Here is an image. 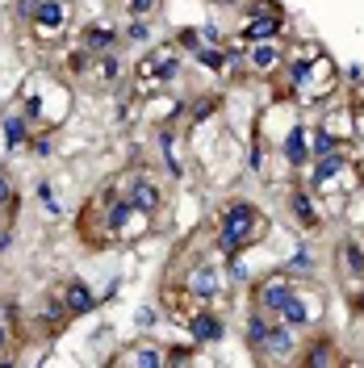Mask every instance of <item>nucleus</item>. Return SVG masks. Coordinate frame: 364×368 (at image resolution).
<instances>
[{"mask_svg": "<svg viewBox=\"0 0 364 368\" xmlns=\"http://www.w3.org/2000/svg\"><path fill=\"white\" fill-rule=\"evenodd\" d=\"M109 46H113V30H105V25H92L84 34V50H92V54H105Z\"/></svg>", "mask_w": 364, "mask_h": 368, "instance_id": "obj_10", "label": "nucleus"}, {"mask_svg": "<svg viewBox=\"0 0 364 368\" xmlns=\"http://www.w3.org/2000/svg\"><path fill=\"white\" fill-rule=\"evenodd\" d=\"M118 76H122V67H118V59H113V54H105V59H101V80H105V84H113Z\"/></svg>", "mask_w": 364, "mask_h": 368, "instance_id": "obj_17", "label": "nucleus"}, {"mask_svg": "<svg viewBox=\"0 0 364 368\" xmlns=\"http://www.w3.org/2000/svg\"><path fill=\"white\" fill-rule=\"evenodd\" d=\"M264 335H268V318H264V314H256V318L247 322V343H256V347H260V339H264Z\"/></svg>", "mask_w": 364, "mask_h": 368, "instance_id": "obj_16", "label": "nucleus"}, {"mask_svg": "<svg viewBox=\"0 0 364 368\" xmlns=\"http://www.w3.org/2000/svg\"><path fill=\"white\" fill-rule=\"evenodd\" d=\"M251 63H256V67H273V63H276V50H273V46H260V50L251 54Z\"/></svg>", "mask_w": 364, "mask_h": 368, "instance_id": "obj_18", "label": "nucleus"}, {"mask_svg": "<svg viewBox=\"0 0 364 368\" xmlns=\"http://www.w3.org/2000/svg\"><path fill=\"white\" fill-rule=\"evenodd\" d=\"M293 214H297L306 226H314V222H319V218H314V209H310V197H306V192H293Z\"/></svg>", "mask_w": 364, "mask_h": 368, "instance_id": "obj_12", "label": "nucleus"}, {"mask_svg": "<svg viewBox=\"0 0 364 368\" xmlns=\"http://www.w3.org/2000/svg\"><path fill=\"white\" fill-rule=\"evenodd\" d=\"M155 4H159V0H130V13H135V17H147Z\"/></svg>", "mask_w": 364, "mask_h": 368, "instance_id": "obj_22", "label": "nucleus"}, {"mask_svg": "<svg viewBox=\"0 0 364 368\" xmlns=\"http://www.w3.org/2000/svg\"><path fill=\"white\" fill-rule=\"evenodd\" d=\"M130 360H135V364H147V368H159V364H164V356H155V352H135Z\"/></svg>", "mask_w": 364, "mask_h": 368, "instance_id": "obj_20", "label": "nucleus"}, {"mask_svg": "<svg viewBox=\"0 0 364 368\" xmlns=\"http://www.w3.org/2000/svg\"><path fill=\"white\" fill-rule=\"evenodd\" d=\"M293 293H297V289H293L289 276H273V280H264V284H260V310H264V314H280L285 301H289Z\"/></svg>", "mask_w": 364, "mask_h": 368, "instance_id": "obj_2", "label": "nucleus"}, {"mask_svg": "<svg viewBox=\"0 0 364 368\" xmlns=\"http://www.w3.org/2000/svg\"><path fill=\"white\" fill-rule=\"evenodd\" d=\"M13 201V188H8V176L0 172V205H8Z\"/></svg>", "mask_w": 364, "mask_h": 368, "instance_id": "obj_24", "label": "nucleus"}, {"mask_svg": "<svg viewBox=\"0 0 364 368\" xmlns=\"http://www.w3.org/2000/svg\"><path fill=\"white\" fill-rule=\"evenodd\" d=\"M193 339H197V343H218V339H222V318L210 314V310H201V314L193 318Z\"/></svg>", "mask_w": 364, "mask_h": 368, "instance_id": "obj_5", "label": "nucleus"}, {"mask_svg": "<svg viewBox=\"0 0 364 368\" xmlns=\"http://www.w3.org/2000/svg\"><path fill=\"white\" fill-rule=\"evenodd\" d=\"M4 142H8V146H21V142H25V126H21V122H17V117H4Z\"/></svg>", "mask_w": 364, "mask_h": 368, "instance_id": "obj_15", "label": "nucleus"}, {"mask_svg": "<svg viewBox=\"0 0 364 368\" xmlns=\"http://www.w3.org/2000/svg\"><path fill=\"white\" fill-rule=\"evenodd\" d=\"M63 17H67V4H63V0H38V4H34V21L46 25V30L63 25Z\"/></svg>", "mask_w": 364, "mask_h": 368, "instance_id": "obj_9", "label": "nucleus"}, {"mask_svg": "<svg viewBox=\"0 0 364 368\" xmlns=\"http://www.w3.org/2000/svg\"><path fill=\"white\" fill-rule=\"evenodd\" d=\"M260 347H264V356H273V360H289V356H293V347H297V339H293V326H289V322H280V326H268V335L260 339Z\"/></svg>", "mask_w": 364, "mask_h": 368, "instance_id": "obj_3", "label": "nucleus"}, {"mask_svg": "<svg viewBox=\"0 0 364 368\" xmlns=\"http://www.w3.org/2000/svg\"><path fill=\"white\" fill-rule=\"evenodd\" d=\"M130 205H135L138 214H155L159 209V188L155 184H147V180H138L135 188H130V197H126Z\"/></svg>", "mask_w": 364, "mask_h": 368, "instance_id": "obj_6", "label": "nucleus"}, {"mask_svg": "<svg viewBox=\"0 0 364 368\" xmlns=\"http://www.w3.org/2000/svg\"><path fill=\"white\" fill-rule=\"evenodd\" d=\"M218 4H239V0H218Z\"/></svg>", "mask_w": 364, "mask_h": 368, "instance_id": "obj_27", "label": "nucleus"}, {"mask_svg": "<svg viewBox=\"0 0 364 368\" xmlns=\"http://www.w3.org/2000/svg\"><path fill=\"white\" fill-rule=\"evenodd\" d=\"M4 343H8V330H4V326H0V352H4Z\"/></svg>", "mask_w": 364, "mask_h": 368, "instance_id": "obj_25", "label": "nucleus"}, {"mask_svg": "<svg viewBox=\"0 0 364 368\" xmlns=\"http://www.w3.org/2000/svg\"><path fill=\"white\" fill-rule=\"evenodd\" d=\"M130 214H135V205H130V201H113V209H109V226H113V230H122Z\"/></svg>", "mask_w": 364, "mask_h": 368, "instance_id": "obj_14", "label": "nucleus"}, {"mask_svg": "<svg viewBox=\"0 0 364 368\" xmlns=\"http://www.w3.org/2000/svg\"><path fill=\"white\" fill-rule=\"evenodd\" d=\"M280 34V17H251L247 21V30H243V38L247 42H268Z\"/></svg>", "mask_w": 364, "mask_h": 368, "instance_id": "obj_7", "label": "nucleus"}, {"mask_svg": "<svg viewBox=\"0 0 364 368\" xmlns=\"http://www.w3.org/2000/svg\"><path fill=\"white\" fill-rule=\"evenodd\" d=\"M356 310H360V314H364V293H360V297H356Z\"/></svg>", "mask_w": 364, "mask_h": 368, "instance_id": "obj_26", "label": "nucleus"}, {"mask_svg": "<svg viewBox=\"0 0 364 368\" xmlns=\"http://www.w3.org/2000/svg\"><path fill=\"white\" fill-rule=\"evenodd\" d=\"M310 151H314V155H331V151H335V138H331V134H314V146H310Z\"/></svg>", "mask_w": 364, "mask_h": 368, "instance_id": "obj_19", "label": "nucleus"}, {"mask_svg": "<svg viewBox=\"0 0 364 368\" xmlns=\"http://www.w3.org/2000/svg\"><path fill=\"white\" fill-rule=\"evenodd\" d=\"M197 59H201L205 67H222V63H227V59H222L218 50H197Z\"/></svg>", "mask_w": 364, "mask_h": 368, "instance_id": "obj_21", "label": "nucleus"}, {"mask_svg": "<svg viewBox=\"0 0 364 368\" xmlns=\"http://www.w3.org/2000/svg\"><path fill=\"white\" fill-rule=\"evenodd\" d=\"M92 306H96V297L89 293L84 280H67V284H63V310H67V314H89Z\"/></svg>", "mask_w": 364, "mask_h": 368, "instance_id": "obj_4", "label": "nucleus"}, {"mask_svg": "<svg viewBox=\"0 0 364 368\" xmlns=\"http://www.w3.org/2000/svg\"><path fill=\"white\" fill-rule=\"evenodd\" d=\"M126 38H135V42H142V38H147V25H142V21H130V30H126Z\"/></svg>", "mask_w": 364, "mask_h": 368, "instance_id": "obj_23", "label": "nucleus"}, {"mask_svg": "<svg viewBox=\"0 0 364 368\" xmlns=\"http://www.w3.org/2000/svg\"><path fill=\"white\" fill-rule=\"evenodd\" d=\"M343 260H348V268L356 276H364V251H360V243H343Z\"/></svg>", "mask_w": 364, "mask_h": 368, "instance_id": "obj_13", "label": "nucleus"}, {"mask_svg": "<svg viewBox=\"0 0 364 368\" xmlns=\"http://www.w3.org/2000/svg\"><path fill=\"white\" fill-rule=\"evenodd\" d=\"M306 130H302V126H297V130H289V138H285V159H289V163H293V168H302V163H306V159H310V142H306Z\"/></svg>", "mask_w": 364, "mask_h": 368, "instance_id": "obj_8", "label": "nucleus"}, {"mask_svg": "<svg viewBox=\"0 0 364 368\" xmlns=\"http://www.w3.org/2000/svg\"><path fill=\"white\" fill-rule=\"evenodd\" d=\"M335 360H339V356L331 352V343H326V339H319V347H314V352H302V364H335Z\"/></svg>", "mask_w": 364, "mask_h": 368, "instance_id": "obj_11", "label": "nucleus"}, {"mask_svg": "<svg viewBox=\"0 0 364 368\" xmlns=\"http://www.w3.org/2000/svg\"><path fill=\"white\" fill-rule=\"evenodd\" d=\"M251 230H256V209H251V201H230L227 214H222V234H218L222 251L247 247V243H251Z\"/></svg>", "mask_w": 364, "mask_h": 368, "instance_id": "obj_1", "label": "nucleus"}]
</instances>
